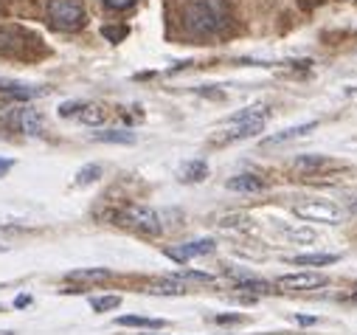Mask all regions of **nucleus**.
<instances>
[{"label":"nucleus","instance_id":"7","mask_svg":"<svg viewBox=\"0 0 357 335\" xmlns=\"http://www.w3.org/2000/svg\"><path fill=\"white\" fill-rule=\"evenodd\" d=\"M279 285L287 290H312V288H324L326 276H321V274H287L279 279Z\"/></svg>","mask_w":357,"mask_h":335},{"label":"nucleus","instance_id":"16","mask_svg":"<svg viewBox=\"0 0 357 335\" xmlns=\"http://www.w3.org/2000/svg\"><path fill=\"white\" fill-rule=\"evenodd\" d=\"M290 262H293V265H310V268H315V265H335L337 257H335V254H298V257H293Z\"/></svg>","mask_w":357,"mask_h":335},{"label":"nucleus","instance_id":"19","mask_svg":"<svg viewBox=\"0 0 357 335\" xmlns=\"http://www.w3.org/2000/svg\"><path fill=\"white\" fill-rule=\"evenodd\" d=\"M149 293H155V296H181V293H186V290H183V285H181V282L166 279V282H160V285H152V288H149Z\"/></svg>","mask_w":357,"mask_h":335},{"label":"nucleus","instance_id":"33","mask_svg":"<svg viewBox=\"0 0 357 335\" xmlns=\"http://www.w3.org/2000/svg\"><path fill=\"white\" fill-rule=\"evenodd\" d=\"M0 251H6V245H0Z\"/></svg>","mask_w":357,"mask_h":335},{"label":"nucleus","instance_id":"20","mask_svg":"<svg viewBox=\"0 0 357 335\" xmlns=\"http://www.w3.org/2000/svg\"><path fill=\"white\" fill-rule=\"evenodd\" d=\"M236 288H239V290H245V293H256V296H259V293H273V288L267 285V282H259V279H245V276L239 279V285H236Z\"/></svg>","mask_w":357,"mask_h":335},{"label":"nucleus","instance_id":"23","mask_svg":"<svg viewBox=\"0 0 357 335\" xmlns=\"http://www.w3.org/2000/svg\"><path fill=\"white\" fill-rule=\"evenodd\" d=\"M169 279H174V282H214V276L200 274V271H183V274H174Z\"/></svg>","mask_w":357,"mask_h":335},{"label":"nucleus","instance_id":"8","mask_svg":"<svg viewBox=\"0 0 357 335\" xmlns=\"http://www.w3.org/2000/svg\"><path fill=\"white\" fill-rule=\"evenodd\" d=\"M264 121H267V119H256V121H239V124H228V130H225V135H222L220 141H222V144H228V141H245V138H250V135L261 133V130H264Z\"/></svg>","mask_w":357,"mask_h":335},{"label":"nucleus","instance_id":"22","mask_svg":"<svg viewBox=\"0 0 357 335\" xmlns=\"http://www.w3.org/2000/svg\"><path fill=\"white\" fill-rule=\"evenodd\" d=\"M321 166H326L324 155H301V158H296V170H321Z\"/></svg>","mask_w":357,"mask_h":335},{"label":"nucleus","instance_id":"27","mask_svg":"<svg viewBox=\"0 0 357 335\" xmlns=\"http://www.w3.org/2000/svg\"><path fill=\"white\" fill-rule=\"evenodd\" d=\"M214 321H217V324H236V321H242V315H239V313H231V315H214Z\"/></svg>","mask_w":357,"mask_h":335},{"label":"nucleus","instance_id":"24","mask_svg":"<svg viewBox=\"0 0 357 335\" xmlns=\"http://www.w3.org/2000/svg\"><path fill=\"white\" fill-rule=\"evenodd\" d=\"M102 34H105L110 43H121V40L127 37V26H119V29H113V26H105V29H102Z\"/></svg>","mask_w":357,"mask_h":335},{"label":"nucleus","instance_id":"14","mask_svg":"<svg viewBox=\"0 0 357 335\" xmlns=\"http://www.w3.org/2000/svg\"><path fill=\"white\" fill-rule=\"evenodd\" d=\"M105 119H107V110L102 105H84L79 113V121L87 127H99V124H105Z\"/></svg>","mask_w":357,"mask_h":335},{"label":"nucleus","instance_id":"6","mask_svg":"<svg viewBox=\"0 0 357 335\" xmlns=\"http://www.w3.org/2000/svg\"><path fill=\"white\" fill-rule=\"evenodd\" d=\"M296 214L304 220H315V223H337L340 220V211L332 203H321V200H312L307 206H296Z\"/></svg>","mask_w":357,"mask_h":335},{"label":"nucleus","instance_id":"21","mask_svg":"<svg viewBox=\"0 0 357 335\" xmlns=\"http://www.w3.org/2000/svg\"><path fill=\"white\" fill-rule=\"evenodd\" d=\"M121 304V296H96V299H91V307L96 310V313H107V310H116Z\"/></svg>","mask_w":357,"mask_h":335},{"label":"nucleus","instance_id":"26","mask_svg":"<svg viewBox=\"0 0 357 335\" xmlns=\"http://www.w3.org/2000/svg\"><path fill=\"white\" fill-rule=\"evenodd\" d=\"M102 3L113 12H124V9H132L135 6V0H102Z\"/></svg>","mask_w":357,"mask_h":335},{"label":"nucleus","instance_id":"15","mask_svg":"<svg viewBox=\"0 0 357 335\" xmlns=\"http://www.w3.org/2000/svg\"><path fill=\"white\" fill-rule=\"evenodd\" d=\"M23 37L26 34L20 29H0V51H3V54H17V48L23 45L17 40H23Z\"/></svg>","mask_w":357,"mask_h":335},{"label":"nucleus","instance_id":"2","mask_svg":"<svg viewBox=\"0 0 357 335\" xmlns=\"http://www.w3.org/2000/svg\"><path fill=\"white\" fill-rule=\"evenodd\" d=\"M48 20L59 31H79L87 23L82 0H48Z\"/></svg>","mask_w":357,"mask_h":335},{"label":"nucleus","instance_id":"11","mask_svg":"<svg viewBox=\"0 0 357 335\" xmlns=\"http://www.w3.org/2000/svg\"><path fill=\"white\" fill-rule=\"evenodd\" d=\"M181 178H183L186 184H200V181H206V178H208V166H206V161H189V163H183Z\"/></svg>","mask_w":357,"mask_h":335},{"label":"nucleus","instance_id":"30","mask_svg":"<svg viewBox=\"0 0 357 335\" xmlns=\"http://www.w3.org/2000/svg\"><path fill=\"white\" fill-rule=\"evenodd\" d=\"M296 321H298V324H315V318H312V315H298Z\"/></svg>","mask_w":357,"mask_h":335},{"label":"nucleus","instance_id":"4","mask_svg":"<svg viewBox=\"0 0 357 335\" xmlns=\"http://www.w3.org/2000/svg\"><path fill=\"white\" fill-rule=\"evenodd\" d=\"M214 251V239H195V242H183V245H172L166 248V257L174 262H189L195 257H206Z\"/></svg>","mask_w":357,"mask_h":335},{"label":"nucleus","instance_id":"29","mask_svg":"<svg viewBox=\"0 0 357 335\" xmlns=\"http://www.w3.org/2000/svg\"><path fill=\"white\" fill-rule=\"evenodd\" d=\"M15 304H17V307H26V304H31V299H29V296H17Z\"/></svg>","mask_w":357,"mask_h":335},{"label":"nucleus","instance_id":"28","mask_svg":"<svg viewBox=\"0 0 357 335\" xmlns=\"http://www.w3.org/2000/svg\"><path fill=\"white\" fill-rule=\"evenodd\" d=\"M15 166V158H0V178L9 175V170Z\"/></svg>","mask_w":357,"mask_h":335},{"label":"nucleus","instance_id":"32","mask_svg":"<svg viewBox=\"0 0 357 335\" xmlns=\"http://www.w3.org/2000/svg\"><path fill=\"white\" fill-rule=\"evenodd\" d=\"M0 335H15V332L12 329H0Z\"/></svg>","mask_w":357,"mask_h":335},{"label":"nucleus","instance_id":"3","mask_svg":"<svg viewBox=\"0 0 357 335\" xmlns=\"http://www.w3.org/2000/svg\"><path fill=\"white\" fill-rule=\"evenodd\" d=\"M119 220H121V225H130V228H135V231H141L146 237H158L160 234V217L149 206L130 203V206H124L119 211Z\"/></svg>","mask_w":357,"mask_h":335},{"label":"nucleus","instance_id":"17","mask_svg":"<svg viewBox=\"0 0 357 335\" xmlns=\"http://www.w3.org/2000/svg\"><path fill=\"white\" fill-rule=\"evenodd\" d=\"M121 327H149V329H160L166 321L160 318H146V315H119L116 318Z\"/></svg>","mask_w":357,"mask_h":335},{"label":"nucleus","instance_id":"25","mask_svg":"<svg viewBox=\"0 0 357 335\" xmlns=\"http://www.w3.org/2000/svg\"><path fill=\"white\" fill-rule=\"evenodd\" d=\"M82 102H65V105H59V116L62 119H68V116H79L82 113Z\"/></svg>","mask_w":357,"mask_h":335},{"label":"nucleus","instance_id":"12","mask_svg":"<svg viewBox=\"0 0 357 335\" xmlns=\"http://www.w3.org/2000/svg\"><path fill=\"white\" fill-rule=\"evenodd\" d=\"M110 276L113 274L107 268H82V271H70L68 274V282H105Z\"/></svg>","mask_w":357,"mask_h":335},{"label":"nucleus","instance_id":"31","mask_svg":"<svg viewBox=\"0 0 357 335\" xmlns=\"http://www.w3.org/2000/svg\"><path fill=\"white\" fill-rule=\"evenodd\" d=\"M349 211H351V214H357V200H354V203H349Z\"/></svg>","mask_w":357,"mask_h":335},{"label":"nucleus","instance_id":"10","mask_svg":"<svg viewBox=\"0 0 357 335\" xmlns=\"http://www.w3.org/2000/svg\"><path fill=\"white\" fill-rule=\"evenodd\" d=\"M225 186L231 192H261L264 189V181L259 175H234V178H228Z\"/></svg>","mask_w":357,"mask_h":335},{"label":"nucleus","instance_id":"1","mask_svg":"<svg viewBox=\"0 0 357 335\" xmlns=\"http://www.w3.org/2000/svg\"><path fill=\"white\" fill-rule=\"evenodd\" d=\"M186 26L195 34H217L231 26V12L222 0H192L186 6Z\"/></svg>","mask_w":357,"mask_h":335},{"label":"nucleus","instance_id":"9","mask_svg":"<svg viewBox=\"0 0 357 335\" xmlns=\"http://www.w3.org/2000/svg\"><path fill=\"white\" fill-rule=\"evenodd\" d=\"M315 127H318V121L296 124V127H290V130H282V133H276V135H267V138L261 141V147H276V144H287V141H293V138H301V135L312 133Z\"/></svg>","mask_w":357,"mask_h":335},{"label":"nucleus","instance_id":"13","mask_svg":"<svg viewBox=\"0 0 357 335\" xmlns=\"http://www.w3.org/2000/svg\"><path fill=\"white\" fill-rule=\"evenodd\" d=\"M93 141H102V144H135V133L132 130H102V133H93Z\"/></svg>","mask_w":357,"mask_h":335},{"label":"nucleus","instance_id":"18","mask_svg":"<svg viewBox=\"0 0 357 335\" xmlns=\"http://www.w3.org/2000/svg\"><path fill=\"white\" fill-rule=\"evenodd\" d=\"M99 178H102V166L99 163H87V166H82V170L76 172V186H91Z\"/></svg>","mask_w":357,"mask_h":335},{"label":"nucleus","instance_id":"5","mask_svg":"<svg viewBox=\"0 0 357 335\" xmlns=\"http://www.w3.org/2000/svg\"><path fill=\"white\" fill-rule=\"evenodd\" d=\"M9 124L26 135H43V116L34 107H17L9 116Z\"/></svg>","mask_w":357,"mask_h":335}]
</instances>
